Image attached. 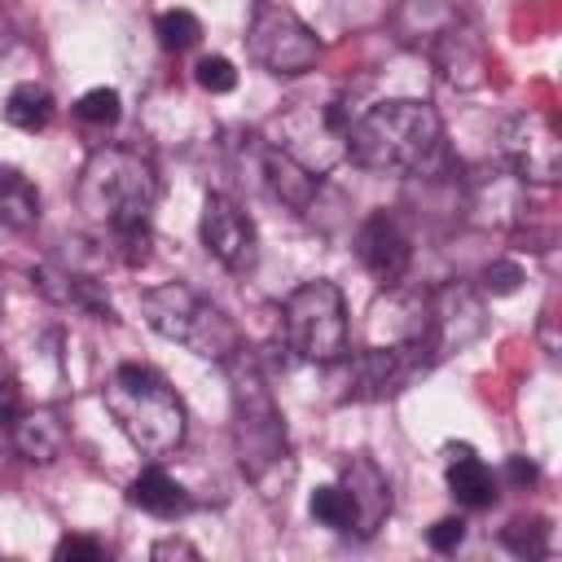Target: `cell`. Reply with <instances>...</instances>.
Wrapping results in <instances>:
<instances>
[{
	"label": "cell",
	"instance_id": "14",
	"mask_svg": "<svg viewBox=\"0 0 562 562\" xmlns=\"http://www.w3.org/2000/svg\"><path fill=\"white\" fill-rule=\"evenodd\" d=\"M35 285H40V294L53 299L57 307H70V312H83V316L110 321V325L119 321V312H114L105 285H101L92 272H79V268H70V263H40V268H35Z\"/></svg>",
	"mask_w": 562,
	"mask_h": 562
},
{
	"label": "cell",
	"instance_id": "32",
	"mask_svg": "<svg viewBox=\"0 0 562 562\" xmlns=\"http://www.w3.org/2000/svg\"><path fill=\"white\" fill-rule=\"evenodd\" d=\"M505 474H509V479H514L518 487H522V483H536V479H540V470H536V465H531L527 457H509V465H505Z\"/></svg>",
	"mask_w": 562,
	"mask_h": 562
},
{
	"label": "cell",
	"instance_id": "13",
	"mask_svg": "<svg viewBox=\"0 0 562 562\" xmlns=\"http://www.w3.org/2000/svg\"><path fill=\"white\" fill-rule=\"evenodd\" d=\"M338 483H342V492L351 501V536H360V540L378 536L386 527V518H391V479L382 474V465L373 457L356 452V457L342 461V479Z\"/></svg>",
	"mask_w": 562,
	"mask_h": 562
},
{
	"label": "cell",
	"instance_id": "22",
	"mask_svg": "<svg viewBox=\"0 0 562 562\" xmlns=\"http://www.w3.org/2000/svg\"><path fill=\"white\" fill-rule=\"evenodd\" d=\"M154 35H158V44L167 53H189L202 40V22L189 9H167V13L154 18Z\"/></svg>",
	"mask_w": 562,
	"mask_h": 562
},
{
	"label": "cell",
	"instance_id": "10",
	"mask_svg": "<svg viewBox=\"0 0 562 562\" xmlns=\"http://www.w3.org/2000/svg\"><path fill=\"white\" fill-rule=\"evenodd\" d=\"M198 233H202L206 255H211L220 268H228L233 277L255 272V263H259V228H255V220L241 211V202H233L228 193H206Z\"/></svg>",
	"mask_w": 562,
	"mask_h": 562
},
{
	"label": "cell",
	"instance_id": "33",
	"mask_svg": "<svg viewBox=\"0 0 562 562\" xmlns=\"http://www.w3.org/2000/svg\"><path fill=\"white\" fill-rule=\"evenodd\" d=\"M13 40H18V31H13V18H9V9L0 4V57L13 48Z\"/></svg>",
	"mask_w": 562,
	"mask_h": 562
},
{
	"label": "cell",
	"instance_id": "15",
	"mask_svg": "<svg viewBox=\"0 0 562 562\" xmlns=\"http://www.w3.org/2000/svg\"><path fill=\"white\" fill-rule=\"evenodd\" d=\"M255 167H259V180H263L268 198L285 202L290 211H307V206H312L316 184H321L316 171H307L303 162H294L290 154H281V149H272V145H259V162H255Z\"/></svg>",
	"mask_w": 562,
	"mask_h": 562
},
{
	"label": "cell",
	"instance_id": "4",
	"mask_svg": "<svg viewBox=\"0 0 562 562\" xmlns=\"http://www.w3.org/2000/svg\"><path fill=\"white\" fill-rule=\"evenodd\" d=\"M101 404L145 457H167L184 443V404L176 386L149 364H119L101 386Z\"/></svg>",
	"mask_w": 562,
	"mask_h": 562
},
{
	"label": "cell",
	"instance_id": "9",
	"mask_svg": "<svg viewBox=\"0 0 562 562\" xmlns=\"http://www.w3.org/2000/svg\"><path fill=\"white\" fill-rule=\"evenodd\" d=\"M496 149L509 176L522 184H558L562 176V140H558L553 119L540 110L509 114L496 132Z\"/></svg>",
	"mask_w": 562,
	"mask_h": 562
},
{
	"label": "cell",
	"instance_id": "31",
	"mask_svg": "<svg viewBox=\"0 0 562 562\" xmlns=\"http://www.w3.org/2000/svg\"><path fill=\"white\" fill-rule=\"evenodd\" d=\"M13 417H18V391L9 382H0V435H9Z\"/></svg>",
	"mask_w": 562,
	"mask_h": 562
},
{
	"label": "cell",
	"instance_id": "26",
	"mask_svg": "<svg viewBox=\"0 0 562 562\" xmlns=\"http://www.w3.org/2000/svg\"><path fill=\"white\" fill-rule=\"evenodd\" d=\"M193 79H198V88H206V92H233V88H237V70H233V61L220 57V53L198 57Z\"/></svg>",
	"mask_w": 562,
	"mask_h": 562
},
{
	"label": "cell",
	"instance_id": "3",
	"mask_svg": "<svg viewBox=\"0 0 562 562\" xmlns=\"http://www.w3.org/2000/svg\"><path fill=\"white\" fill-rule=\"evenodd\" d=\"M79 211L110 228V237L149 233V211L158 202V171L132 145H101L79 171Z\"/></svg>",
	"mask_w": 562,
	"mask_h": 562
},
{
	"label": "cell",
	"instance_id": "19",
	"mask_svg": "<svg viewBox=\"0 0 562 562\" xmlns=\"http://www.w3.org/2000/svg\"><path fill=\"white\" fill-rule=\"evenodd\" d=\"M127 505H136L149 518H184L193 509V496L162 470V465H145L132 483H127Z\"/></svg>",
	"mask_w": 562,
	"mask_h": 562
},
{
	"label": "cell",
	"instance_id": "11",
	"mask_svg": "<svg viewBox=\"0 0 562 562\" xmlns=\"http://www.w3.org/2000/svg\"><path fill=\"white\" fill-rule=\"evenodd\" d=\"M487 325V312H483V299L479 290L461 285V281H448L443 290L426 294V347L439 360H448L452 351L470 347Z\"/></svg>",
	"mask_w": 562,
	"mask_h": 562
},
{
	"label": "cell",
	"instance_id": "16",
	"mask_svg": "<svg viewBox=\"0 0 562 562\" xmlns=\"http://www.w3.org/2000/svg\"><path fill=\"white\" fill-rule=\"evenodd\" d=\"M9 439H13V448H18L26 461H35V465H48V461H57V457L66 452V443H70V430H66L61 413L44 404V408L18 413V417H13V426H9Z\"/></svg>",
	"mask_w": 562,
	"mask_h": 562
},
{
	"label": "cell",
	"instance_id": "12",
	"mask_svg": "<svg viewBox=\"0 0 562 562\" xmlns=\"http://www.w3.org/2000/svg\"><path fill=\"white\" fill-rule=\"evenodd\" d=\"M356 259L378 285H400L413 263V237L391 211H373L356 228Z\"/></svg>",
	"mask_w": 562,
	"mask_h": 562
},
{
	"label": "cell",
	"instance_id": "2",
	"mask_svg": "<svg viewBox=\"0 0 562 562\" xmlns=\"http://www.w3.org/2000/svg\"><path fill=\"white\" fill-rule=\"evenodd\" d=\"M228 373V395H233V452L241 474L268 496L285 501V487L294 479V457H290V435L285 417L272 400V386L259 369V360L241 347L233 360H224Z\"/></svg>",
	"mask_w": 562,
	"mask_h": 562
},
{
	"label": "cell",
	"instance_id": "5",
	"mask_svg": "<svg viewBox=\"0 0 562 562\" xmlns=\"http://www.w3.org/2000/svg\"><path fill=\"white\" fill-rule=\"evenodd\" d=\"M140 316L154 334H162V338H171V342H180L193 356L215 360V364L233 360L246 347L237 321L220 303H211L202 290H193L189 281L149 285L140 294Z\"/></svg>",
	"mask_w": 562,
	"mask_h": 562
},
{
	"label": "cell",
	"instance_id": "20",
	"mask_svg": "<svg viewBox=\"0 0 562 562\" xmlns=\"http://www.w3.org/2000/svg\"><path fill=\"white\" fill-rule=\"evenodd\" d=\"M44 198L31 184V176H22L18 167H0V224L13 233H31L40 224Z\"/></svg>",
	"mask_w": 562,
	"mask_h": 562
},
{
	"label": "cell",
	"instance_id": "23",
	"mask_svg": "<svg viewBox=\"0 0 562 562\" xmlns=\"http://www.w3.org/2000/svg\"><path fill=\"white\" fill-rule=\"evenodd\" d=\"M307 509H312V518H316L321 527L351 536V501H347L342 483H325V487H316L312 501H307Z\"/></svg>",
	"mask_w": 562,
	"mask_h": 562
},
{
	"label": "cell",
	"instance_id": "25",
	"mask_svg": "<svg viewBox=\"0 0 562 562\" xmlns=\"http://www.w3.org/2000/svg\"><path fill=\"white\" fill-rule=\"evenodd\" d=\"M123 114V101L114 88H88L79 101H75V119L92 123V127H114Z\"/></svg>",
	"mask_w": 562,
	"mask_h": 562
},
{
	"label": "cell",
	"instance_id": "27",
	"mask_svg": "<svg viewBox=\"0 0 562 562\" xmlns=\"http://www.w3.org/2000/svg\"><path fill=\"white\" fill-rule=\"evenodd\" d=\"M57 562H101L105 558V544L92 540V536H61L57 549H53Z\"/></svg>",
	"mask_w": 562,
	"mask_h": 562
},
{
	"label": "cell",
	"instance_id": "8",
	"mask_svg": "<svg viewBox=\"0 0 562 562\" xmlns=\"http://www.w3.org/2000/svg\"><path fill=\"white\" fill-rule=\"evenodd\" d=\"M246 53L255 66H263L277 79H294L307 75L321 57V40L312 35V26L285 9V4H259L250 26H246Z\"/></svg>",
	"mask_w": 562,
	"mask_h": 562
},
{
	"label": "cell",
	"instance_id": "7",
	"mask_svg": "<svg viewBox=\"0 0 562 562\" xmlns=\"http://www.w3.org/2000/svg\"><path fill=\"white\" fill-rule=\"evenodd\" d=\"M347 127H351V119L342 114L338 101H329V105L299 101V105H290L285 114H277L268 123V145L281 149V154H290L307 171L325 176L347 154Z\"/></svg>",
	"mask_w": 562,
	"mask_h": 562
},
{
	"label": "cell",
	"instance_id": "17",
	"mask_svg": "<svg viewBox=\"0 0 562 562\" xmlns=\"http://www.w3.org/2000/svg\"><path fill=\"white\" fill-rule=\"evenodd\" d=\"M443 483H448L452 501H457V505H465V509H492V505H496V496H501V492H496V474L487 470V461H483V457H474V448H470V443L448 448Z\"/></svg>",
	"mask_w": 562,
	"mask_h": 562
},
{
	"label": "cell",
	"instance_id": "24",
	"mask_svg": "<svg viewBox=\"0 0 562 562\" xmlns=\"http://www.w3.org/2000/svg\"><path fill=\"white\" fill-rule=\"evenodd\" d=\"M501 544L518 558H544L549 553V522L544 518H514L501 531Z\"/></svg>",
	"mask_w": 562,
	"mask_h": 562
},
{
	"label": "cell",
	"instance_id": "6",
	"mask_svg": "<svg viewBox=\"0 0 562 562\" xmlns=\"http://www.w3.org/2000/svg\"><path fill=\"white\" fill-rule=\"evenodd\" d=\"M281 338L285 347L307 364H338L347 360L351 329H347V303L342 290L325 277L303 281L281 303Z\"/></svg>",
	"mask_w": 562,
	"mask_h": 562
},
{
	"label": "cell",
	"instance_id": "30",
	"mask_svg": "<svg viewBox=\"0 0 562 562\" xmlns=\"http://www.w3.org/2000/svg\"><path fill=\"white\" fill-rule=\"evenodd\" d=\"M149 558H198V549L189 544V540H180V536H171V540H158L154 549H149Z\"/></svg>",
	"mask_w": 562,
	"mask_h": 562
},
{
	"label": "cell",
	"instance_id": "18",
	"mask_svg": "<svg viewBox=\"0 0 562 562\" xmlns=\"http://www.w3.org/2000/svg\"><path fill=\"white\" fill-rule=\"evenodd\" d=\"M430 57H435V66H439V75H443L448 83H457V88H479V83H483L487 53H483V44H479L474 31H461V26L439 31Z\"/></svg>",
	"mask_w": 562,
	"mask_h": 562
},
{
	"label": "cell",
	"instance_id": "28",
	"mask_svg": "<svg viewBox=\"0 0 562 562\" xmlns=\"http://www.w3.org/2000/svg\"><path fill=\"white\" fill-rule=\"evenodd\" d=\"M518 285H522V268H518V263L496 259V263L483 268V290H487V294H514Z\"/></svg>",
	"mask_w": 562,
	"mask_h": 562
},
{
	"label": "cell",
	"instance_id": "1",
	"mask_svg": "<svg viewBox=\"0 0 562 562\" xmlns=\"http://www.w3.org/2000/svg\"><path fill=\"white\" fill-rule=\"evenodd\" d=\"M347 158L378 176H439L452 167L443 123L426 101H378L347 127Z\"/></svg>",
	"mask_w": 562,
	"mask_h": 562
},
{
	"label": "cell",
	"instance_id": "21",
	"mask_svg": "<svg viewBox=\"0 0 562 562\" xmlns=\"http://www.w3.org/2000/svg\"><path fill=\"white\" fill-rule=\"evenodd\" d=\"M57 114V101L44 83L26 79V83H13L9 97H4V123L18 127V132H44Z\"/></svg>",
	"mask_w": 562,
	"mask_h": 562
},
{
	"label": "cell",
	"instance_id": "29",
	"mask_svg": "<svg viewBox=\"0 0 562 562\" xmlns=\"http://www.w3.org/2000/svg\"><path fill=\"white\" fill-rule=\"evenodd\" d=\"M461 540H465V522H461V518H439V522L426 531V544H430L435 553H457Z\"/></svg>",
	"mask_w": 562,
	"mask_h": 562
}]
</instances>
